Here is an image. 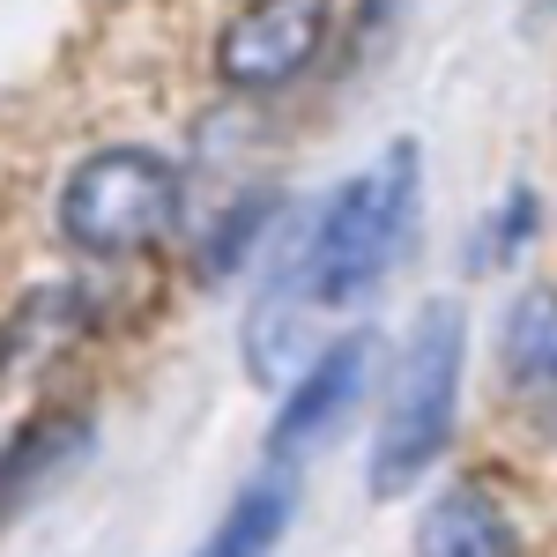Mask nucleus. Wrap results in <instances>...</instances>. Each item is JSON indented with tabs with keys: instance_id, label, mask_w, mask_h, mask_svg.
<instances>
[{
	"instance_id": "obj_5",
	"label": "nucleus",
	"mask_w": 557,
	"mask_h": 557,
	"mask_svg": "<svg viewBox=\"0 0 557 557\" xmlns=\"http://www.w3.org/2000/svg\"><path fill=\"white\" fill-rule=\"evenodd\" d=\"M372 364H380V343H372V335H343L320 364H305V380L283 394V417H275V431H268V454H275V461H298V454H312V446H327L335 424L357 409Z\"/></svg>"
},
{
	"instance_id": "obj_7",
	"label": "nucleus",
	"mask_w": 557,
	"mask_h": 557,
	"mask_svg": "<svg viewBox=\"0 0 557 557\" xmlns=\"http://www.w3.org/2000/svg\"><path fill=\"white\" fill-rule=\"evenodd\" d=\"M506 380L535 431H557V290H528L506 312Z\"/></svg>"
},
{
	"instance_id": "obj_1",
	"label": "nucleus",
	"mask_w": 557,
	"mask_h": 557,
	"mask_svg": "<svg viewBox=\"0 0 557 557\" xmlns=\"http://www.w3.org/2000/svg\"><path fill=\"white\" fill-rule=\"evenodd\" d=\"M417 215V141H394L372 172H357L327 201L312 246H305V290L320 305H357L386 283V268L401 260Z\"/></svg>"
},
{
	"instance_id": "obj_6",
	"label": "nucleus",
	"mask_w": 557,
	"mask_h": 557,
	"mask_svg": "<svg viewBox=\"0 0 557 557\" xmlns=\"http://www.w3.org/2000/svg\"><path fill=\"white\" fill-rule=\"evenodd\" d=\"M417 557H520V528L483 483H454L417 520Z\"/></svg>"
},
{
	"instance_id": "obj_11",
	"label": "nucleus",
	"mask_w": 557,
	"mask_h": 557,
	"mask_svg": "<svg viewBox=\"0 0 557 557\" xmlns=\"http://www.w3.org/2000/svg\"><path fill=\"white\" fill-rule=\"evenodd\" d=\"M535 8H557V0H535Z\"/></svg>"
},
{
	"instance_id": "obj_4",
	"label": "nucleus",
	"mask_w": 557,
	"mask_h": 557,
	"mask_svg": "<svg viewBox=\"0 0 557 557\" xmlns=\"http://www.w3.org/2000/svg\"><path fill=\"white\" fill-rule=\"evenodd\" d=\"M327 38V0H253L215 38V67L231 89H283L312 67Z\"/></svg>"
},
{
	"instance_id": "obj_9",
	"label": "nucleus",
	"mask_w": 557,
	"mask_h": 557,
	"mask_svg": "<svg viewBox=\"0 0 557 557\" xmlns=\"http://www.w3.org/2000/svg\"><path fill=\"white\" fill-rule=\"evenodd\" d=\"M67 454H83V424L67 431V417L30 424V431H23V446H8V454H0V506H8V498H23V491H30V475L52 469V461H67Z\"/></svg>"
},
{
	"instance_id": "obj_2",
	"label": "nucleus",
	"mask_w": 557,
	"mask_h": 557,
	"mask_svg": "<svg viewBox=\"0 0 557 557\" xmlns=\"http://www.w3.org/2000/svg\"><path fill=\"white\" fill-rule=\"evenodd\" d=\"M461 343H469V327L454 305H431L409 327V349L394 364V401L372 431V498H401L446 454L454 401H461Z\"/></svg>"
},
{
	"instance_id": "obj_8",
	"label": "nucleus",
	"mask_w": 557,
	"mask_h": 557,
	"mask_svg": "<svg viewBox=\"0 0 557 557\" xmlns=\"http://www.w3.org/2000/svg\"><path fill=\"white\" fill-rule=\"evenodd\" d=\"M290 513H298V483H290L283 469H268V475H253V483L223 506L215 535L194 557H275V543H283Z\"/></svg>"
},
{
	"instance_id": "obj_10",
	"label": "nucleus",
	"mask_w": 557,
	"mask_h": 557,
	"mask_svg": "<svg viewBox=\"0 0 557 557\" xmlns=\"http://www.w3.org/2000/svg\"><path fill=\"white\" fill-rule=\"evenodd\" d=\"M528 223H535V194H528V186H513V194H506V209H498L491 223H483V231H475L469 268H491V260H506L520 238H528Z\"/></svg>"
},
{
	"instance_id": "obj_3",
	"label": "nucleus",
	"mask_w": 557,
	"mask_h": 557,
	"mask_svg": "<svg viewBox=\"0 0 557 557\" xmlns=\"http://www.w3.org/2000/svg\"><path fill=\"white\" fill-rule=\"evenodd\" d=\"M178 223V172L149 149H97L75 164L60 194V231L67 246L112 260V253H149Z\"/></svg>"
}]
</instances>
